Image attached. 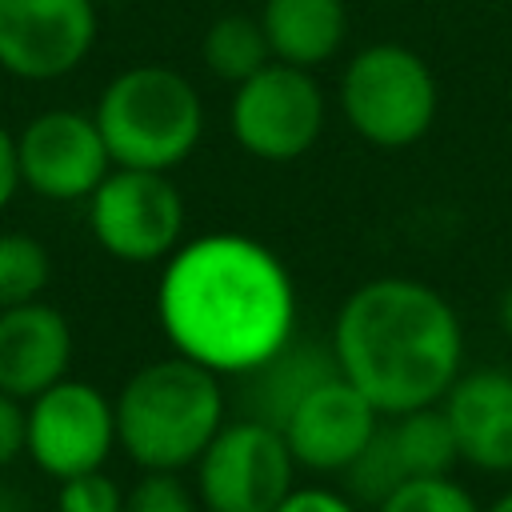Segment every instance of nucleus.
<instances>
[{"label": "nucleus", "instance_id": "1", "mask_svg": "<svg viewBox=\"0 0 512 512\" xmlns=\"http://www.w3.org/2000/svg\"><path fill=\"white\" fill-rule=\"evenodd\" d=\"M156 320L172 352L240 380L296 336V280L264 240L204 232L164 260Z\"/></svg>", "mask_w": 512, "mask_h": 512}, {"label": "nucleus", "instance_id": "2", "mask_svg": "<svg viewBox=\"0 0 512 512\" xmlns=\"http://www.w3.org/2000/svg\"><path fill=\"white\" fill-rule=\"evenodd\" d=\"M328 348L380 416L432 408L464 372V324L444 292L412 276H376L352 288L332 320Z\"/></svg>", "mask_w": 512, "mask_h": 512}, {"label": "nucleus", "instance_id": "3", "mask_svg": "<svg viewBox=\"0 0 512 512\" xmlns=\"http://www.w3.org/2000/svg\"><path fill=\"white\" fill-rule=\"evenodd\" d=\"M112 408L116 448L140 472H188L228 420L220 376L180 352L140 364Z\"/></svg>", "mask_w": 512, "mask_h": 512}, {"label": "nucleus", "instance_id": "4", "mask_svg": "<svg viewBox=\"0 0 512 512\" xmlns=\"http://www.w3.org/2000/svg\"><path fill=\"white\" fill-rule=\"evenodd\" d=\"M92 116L116 168L172 172L204 136L200 88L168 64H132L116 72Z\"/></svg>", "mask_w": 512, "mask_h": 512}, {"label": "nucleus", "instance_id": "5", "mask_svg": "<svg viewBox=\"0 0 512 512\" xmlns=\"http://www.w3.org/2000/svg\"><path fill=\"white\" fill-rule=\"evenodd\" d=\"M336 104L344 124L364 144L400 152L428 136L440 108V88L424 56H416L408 44L380 40L344 64Z\"/></svg>", "mask_w": 512, "mask_h": 512}, {"label": "nucleus", "instance_id": "6", "mask_svg": "<svg viewBox=\"0 0 512 512\" xmlns=\"http://www.w3.org/2000/svg\"><path fill=\"white\" fill-rule=\"evenodd\" d=\"M328 124V96L308 68L268 60L232 88L228 128L240 152L264 164H292L320 144Z\"/></svg>", "mask_w": 512, "mask_h": 512}, {"label": "nucleus", "instance_id": "7", "mask_svg": "<svg viewBox=\"0 0 512 512\" xmlns=\"http://www.w3.org/2000/svg\"><path fill=\"white\" fill-rule=\"evenodd\" d=\"M192 472L204 512H276L296 488V460L284 432L252 416L224 420Z\"/></svg>", "mask_w": 512, "mask_h": 512}, {"label": "nucleus", "instance_id": "8", "mask_svg": "<svg viewBox=\"0 0 512 512\" xmlns=\"http://www.w3.org/2000/svg\"><path fill=\"white\" fill-rule=\"evenodd\" d=\"M92 240L124 264H160L184 244V196L168 172L112 168L88 196Z\"/></svg>", "mask_w": 512, "mask_h": 512}, {"label": "nucleus", "instance_id": "9", "mask_svg": "<svg viewBox=\"0 0 512 512\" xmlns=\"http://www.w3.org/2000/svg\"><path fill=\"white\" fill-rule=\"evenodd\" d=\"M28 440L24 456L52 480H68L104 468L116 448V408L112 396L88 380L64 376L24 404Z\"/></svg>", "mask_w": 512, "mask_h": 512}, {"label": "nucleus", "instance_id": "10", "mask_svg": "<svg viewBox=\"0 0 512 512\" xmlns=\"http://www.w3.org/2000/svg\"><path fill=\"white\" fill-rule=\"evenodd\" d=\"M96 0H0V68L24 84L76 72L96 48Z\"/></svg>", "mask_w": 512, "mask_h": 512}, {"label": "nucleus", "instance_id": "11", "mask_svg": "<svg viewBox=\"0 0 512 512\" xmlns=\"http://www.w3.org/2000/svg\"><path fill=\"white\" fill-rule=\"evenodd\" d=\"M16 156L24 188L56 204L88 200L116 168L96 116L76 108H48L32 116L16 136Z\"/></svg>", "mask_w": 512, "mask_h": 512}, {"label": "nucleus", "instance_id": "12", "mask_svg": "<svg viewBox=\"0 0 512 512\" xmlns=\"http://www.w3.org/2000/svg\"><path fill=\"white\" fill-rule=\"evenodd\" d=\"M452 464H460L456 440H452V428L440 404H432L416 412L380 416L372 440L340 476L356 504L376 508L400 484L420 480V476H444L452 472Z\"/></svg>", "mask_w": 512, "mask_h": 512}, {"label": "nucleus", "instance_id": "13", "mask_svg": "<svg viewBox=\"0 0 512 512\" xmlns=\"http://www.w3.org/2000/svg\"><path fill=\"white\" fill-rule=\"evenodd\" d=\"M376 424H380L376 404L352 380L332 372L304 392V400L288 412L280 432L288 440L296 468L332 476V472H344L364 452Z\"/></svg>", "mask_w": 512, "mask_h": 512}, {"label": "nucleus", "instance_id": "14", "mask_svg": "<svg viewBox=\"0 0 512 512\" xmlns=\"http://www.w3.org/2000/svg\"><path fill=\"white\" fill-rule=\"evenodd\" d=\"M440 412L452 428L460 464L488 476L512 472V372L508 368H468L456 376Z\"/></svg>", "mask_w": 512, "mask_h": 512}, {"label": "nucleus", "instance_id": "15", "mask_svg": "<svg viewBox=\"0 0 512 512\" xmlns=\"http://www.w3.org/2000/svg\"><path fill=\"white\" fill-rule=\"evenodd\" d=\"M72 368V324L44 300L0 308V392L32 400Z\"/></svg>", "mask_w": 512, "mask_h": 512}, {"label": "nucleus", "instance_id": "16", "mask_svg": "<svg viewBox=\"0 0 512 512\" xmlns=\"http://www.w3.org/2000/svg\"><path fill=\"white\" fill-rule=\"evenodd\" d=\"M332 372H340V368H336L328 340L316 344V340L292 336L276 356H268L260 368L240 376V416L284 428L288 412L304 400V392L316 388Z\"/></svg>", "mask_w": 512, "mask_h": 512}, {"label": "nucleus", "instance_id": "17", "mask_svg": "<svg viewBox=\"0 0 512 512\" xmlns=\"http://www.w3.org/2000/svg\"><path fill=\"white\" fill-rule=\"evenodd\" d=\"M260 28L272 60L312 72L340 56L348 40V8L344 0H264Z\"/></svg>", "mask_w": 512, "mask_h": 512}, {"label": "nucleus", "instance_id": "18", "mask_svg": "<svg viewBox=\"0 0 512 512\" xmlns=\"http://www.w3.org/2000/svg\"><path fill=\"white\" fill-rule=\"evenodd\" d=\"M200 60L204 68L224 80V84H244L252 72H260L272 60V48L264 40L260 16L248 12H224L208 24L204 40H200Z\"/></svg>", "mask_w": 512, "mask_h": 512}, {"label": "nucleus", "instance_id": "19", "mask_svg": "<svg viewBox=\"0 0 512 512\" xmlns=\"http://www.w3.org/2000/svg\"><path fill=\"white\" fill-rule=\"evenodd\" d=\"M52 284V256L28 232H0V308L40 300Z\"/></svg>", "mask_w": 512, "mask_h": 512}, {"label": "nucleus", "instance_id": "20", "mask_svg": "<svg viewBox=\"0 0 512 512\" xmlns=\"http://www.w3.org/2000/svg\"><path fill=\"white\" fill-rule=\"evenodd\" d=\"M376 512H484V508L452 472H444L400 484L376 504Z\"/></svg>", "mask_w": 512, "mask_h": 512}, {"label": "nucleus", "instance_id": "21", "mask_svg": "<svg viewBox=\"0 0 512 512\" xmlns=\"http://www.w3.org/2000/svg\"><path fill=\"white\" fill-rule=\"evenodd\" d=\"M124 512H200V500L180 472H140L124 492Z\"/></svg>", "mask_w": 512, "mask_h": 512}, {"label": "nucleus", "instance_id": "22", "mask_svg": "<svg viewBox=\"0 0 512 512\" xmlns=\"http://www.w3.org/2000/svg\"><path fill=\"white\" fill-rule=\"evenodd\" d=\"M56 512H124V488L104 468L68 476L60 480Z\"/></svg>", "mask_w": 512, "mask_h": 512}, {"label": "nucleus", "instance_id": "23", "mask_svg": "<svg viewBox=\"0 0 512 512\" xmlns=\"http://www.w3.org/2000/svg\"><path fill=\"white\" fill-rule=\"evenodd\" d=\"M24 440H28L24 400L0 392V468H8L16 456H24Z\"/></svg>", "mask_w": 512, "mask_h": 512}, {"label": "nucleus", "instance_id": "24", "mask_svg": "<svg viewBox=\"0 0 512 512\" xmlns=\"http://www.w3.org/2000/svg\"><path fill=\"white\" fill-rule=\"evenodd\" d=\"M276 512H360V504H356L352 496L336 492V488H316V484H308V488H292V492L280 500Z\"/></svg>", "mask_w": 512, "mask_h": 512}, {"label": "nucleus", "instance_id": "25", "mask_svg": "<svg viewBox=\"0 0 512 512\" xmlns=\"http://www.w3.org/2000/svg\"><path fill=\"white\" fill-rule=\"evenodd\" d=\"M24 188L20 180V156H16V136L8 132V124L0 120V212L16 200V192Z\"/></svg>", "mask_w": 512, "mask_h": 512}, {"label": "nucleus", "instance_id": "26", "mask_svg": "<svg viewBox=\"0 0 512 512\" xmlns=\"http://www.w3.org/2000/svg\"><path fill=\"white\" fill-rule=\"evenodd\" d=\"M500 324H504V332L512 336V284H508V292L500 296Z\"/></svg>", "mask_w": 512, "mask_h": 512}, {"label": "nucleus", "instance_id": "27", "mask_svg": "<svg viewBox=\"0 0 512 512\" xmlns=\"http://www.w3.org/2000/svg\"><path fill=\"white\" fill-rule=\"evenodd\" d=\"M484 512H512V488H508L504 496H496V500H492Z\"/></svg>", "mask_w": 512, "mask_h": 512}, {"label": "nucleus", "instance_id": "28", "mask_svg": "<svg viewBox=\"0 0 512 512\" xmlns=\"http://www.w3.org/2000/svg\"><path fill=\"white\" fill-rule=\"evenodd\" d=\"M96 4H108V0H96Z\"/></svg>", "mask_w": 512, "mask_h": 512}]
</instances>
